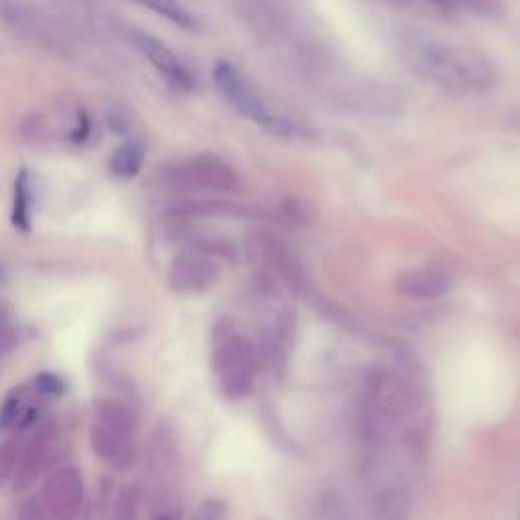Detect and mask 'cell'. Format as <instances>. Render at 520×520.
I'll return each mask as SVG.
<instances>
[{"label": "cell", "mask_w": 520, "mask_h": 520, "mask_svg": "<svg viewBox=\"0 0 520 520\" xmlns=\"http://www.w3.org/2000/svg\"><path fill=\"white\" fill-rule=\"evenodd\" d=\"M401 55L425 82L451 94H484L496 86V68L476 47L425 35L401 39Z\"/></svg>", "instance_id": "1"}, {"label": "cell", "mask_w": 520, "mask_h": 520, "mask_svg": "<svg viewBox=\"0 0 520 520\" xmlns=\"http://www.w3.org/2000/svg\"><path fill=\"white\" fill-rule=\"evenodd\" d=\"M256 364V350L236 323L230 317L218 319L212 330V370L224 397L242 401L252 393Z\"/></svg>", "instance_id": "2"}, {"label": "cell", "mask_w": 520, "mask_h": 520, "mask_svg": "<svg viewBox=\"0 0 520 520\" xmlns=\"http://www.w3.org/2000/svg\"><path fill=\"white\" fill-rule=\"evenodd\" d=\"M135 417L116 399H100L94 411L90 441L98 458L112 470L126 472L135 464Z\"/></svg>", "instance_id": "3"}, {"label": "cell", "mask_w": 520, "mask_h": 520, "mask_svg": "<svg viewBox=\"0 0 520 520\" xmlns=\"http://www.w3.org/2000/svg\"><path fill=\"white\" fill-rule=\"evenodd\" d=\"M212 76L218 92L244 118L256 122L258 126H263L267 133L277 137L289 139L301 135L299 126L293 120L277 114L230 61H216Z\"/></svg>", "instance_id": "4"}, {"label": "cell", "mask_w": 520, "mask_h": 520, "mask_svg": "<svg viewBox=\"0 0 520 520\" xmlns=\"http://www.w3.org/2000/svg\"><path fill=\"white\" fill-rule=\"evenodd\" d=\"M230 244H195L193 248L177 254L169 267V287L181 295L208 293L222 275L220 258H232Z\"/></svg>", "instance_id": "5"}, {"label": "cell", "mask_w": 520, "mask_h": 520, "mask_svg": "<svg viewBox=\"0 0 520 520\" xmlns=\"http://www.w3.org/2000/svg\"><path fill=\"white\" fill-rule=\"evenodd\" d=\"M163 181L177 189H200L210 193H234L240 187V175L228 161L214 153H198L169 165Z\"/></svg>", "instance_id": "6"}, {"label": "cell", "mask_w": 520, "mask_h": 520, "mask_svg": "<svg viewBox=\"0 0 520 520\" xmlns=\"http://www.w3.org/2000/svg\"><path fill=\"white\" fill-rule=\"evenodd\" d=\"M39 502L47 516L76 518L86 504V486L76 466H63L51 470L45 478Z\"/></svg>", "instance_id": "7"}, {"label": "cell", "mask_w": 520, "mask_h": 520, "mask_svg": "<svg viewBox=\"0 0 520 520\" xmlns=\"http://www.w3.org/2000/svg\"><path fill=\"white\" fill-rule=\"evenodd\" d=\"M57 441L59 437L53 425L45 423L35 429L23 451H19V462L13 478L15 490H29L43 474H47V470H51L59 451Z\"/></svg>", "instance_id": "8"}, {"label": "cell", "mask_w": 520, "mask_h": 520, "mask_svg": "<svg viewBox=\"0 0 520 520\" xmlns=\"http://www.w3.org/2000/svg\"><path fill=\"white\" fill-rule=\"evenodd\" d=\"M133 43L139 49V53L153 65L157 74L175 90L189 92L195 86V80L189 72L187 65L179 59V55L165 45L161 39L145 33V31H133Z\"/></svg>", "instance_id": "9"}, {"label": "cell", "mask_w": 520, "mask_h": 520, "mask_svg": "<svg viewBox=\"0 0 520 520\" xmlns=\"http://www.w3.org/2000/svg\"><path fill=\"white\" fill-rule=\"evenodd\" d=\"M297 336V317L293 311L279 313L265 330L263 336V360L275 376H283L291 358Z\"/></svg>", "instance_id": "10"}, {"label": "cell", "mask_w": 520, "mask_h": 520, "mask_svg": "<svg viewBox=\"0 0 520 520\" xmlns=\"http://www.w3.org/2000/svg\"><path fill=\"white\" fill-rule=\"evenodd\" d=\"M395 287L401 295L411 299H439L451 291L453 277L439 267L409 269L397 275Z\"/></svg>", "instance_id": "11"}, {"label": "cell", "mask_w": 520, "mask_h": 520, "mask_svg": "<svg viewBox=\"0 0 520 520\" xmlns=\"http://www.w3.org/2000/svg\"><path fill=\"white\" fill-rule=\"evenodd\" d=\"M37 421V413L31 405H27V397L23 388H13V393L0 405V435L17 431V429H31Z\"/></svg>", "instance_id": "12"}, {"label": "cell", "mask_w": 520, "mask_h": 520, "mask_svg": "<svg viewBox=\"0 0 520 520\" xmlns=\"http://www.w3.org/2000/svg\"><path fill=\"white\" fill-rule=\"evenodd\" d=\"M145 155H147V149L141 139H130V141L122 143L116 149V153L112 155V161H110L112 173L120 179L137 177L139 171L143 169Z\"/></svg>", "instance_id": "13"}, {"label": "cell", "mask_w": 520, "mask_h": 520, "mask_svg": "<svg viewBox=\"0 0 520 520\" xmlns=\"http://www.w3.org/2000/svg\"><path fill=\"white\" fill-rule=\"evenodd\" d=\"M135 3L181 29H195L193 15L179 3V0H135Z\"/></svg>", "instance_id": "14"}, {"label": "cell", "mask_w": 520, "mask_h": 520, "mask_svg": "<svg viewBox=\"0 0 520 520\" xmlns=\"http://www.w3.org/2000/svg\"><path fill=\"white\" fill-rule=\"evenodd\" d=\"M19 344V328L11 305L0 299V360L11 354Z\"/></svg>", "instance_id": "15"}, {"label": "cell", "mask_w": 520, "mask_h": 520, "mask_svg": "<svg viewBox=\"0 0 520 520\" xmlns=\"http://www.w3.org/2000/svg\"><path fill=\"white\" fill-rule=\"evenodd\" d=\"M29 204H31V183L27 171H21L15 181V208H13V222L17 228H29Z\"/></svg>", "instance_id": "16"}, {"label": "cell", "mask_w": 520, "mask_h": 520, "mask_svg": "<svg viewBox=\"0 0 520 520\" xmlns=\"http://www.w3.org/2000/svg\"><path fill=\"white\" fill-rule=\"evenodd\" d=\"M447 3H449V7L458 5L466 11H470L472 15L482 17V19H490V21H498L506 13L504 0H447Z\"/></svg>", "instance_id": "17"}, {"label": "cell", "mask_w": 520, "mask_h": 520, "mask_svg": "<svg viewBox=\"0 0 520 520\" xmlns=\"http://www.w3.org/2000/svg\"><path fill=\"white\" fill-rule=\"evenodd\" d=\"M19 462V447L13 441L0 443V486L13 482Z\"/></svg>", "instance_id": "18"}, {"label": "cell", "mask_w": 520, "mask_h": 520, "mask_svg": "<svg viewBox=\"0 0 520 520\" xmlns=\"http://www.w3.org/2000/svg\"><path fill=\"white\" fill-rule=\"evenodd\" d=\"M33 386L37 388L39 395H45V397H55V395H61L63 393V380L55 374H49V372H43L35 378Z\"/></svg>", "instance_id": "19"}, {"label": "cell", "mask_w": 520, "mask_h": 520, "mask_svg": "<svg viewBox=\"0 0 520 520\" xmlns=\"http://www.w3.org/2000/svg\"><path fill=\"white\" fill-rule=\"evenodd\" d=\"M429 3H433V5H439V7H449L447 0H429Z\"/></svg>", "instance_id": "20"}, {"label": "cell", "mask_w": 520, "mask_h": 520, "mask_svg": "<svg viewBox=\"0 0 520 520\" xmlns=\"http://www.w3.org/2000/svg\"><path fill=\"white\" fill-rule=\"evenodd\" d=\"M3 275H5V273H3V267H0V281H3Z\"/></svg>", "instance_id": "21"}]
</instances>
